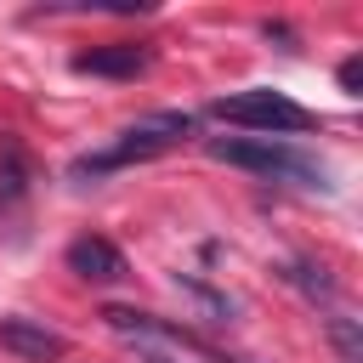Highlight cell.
<instances>
[{"label":"cell","instance_id":"obj_1","mask_svg":"<svg viewBox=\"0 0 363 363\" xmlns=\"http://www.w3.org/2000/svg\"><path fill=\"white\" fill-rule=\"evenodd\" d=\"M187 136H193V113H182V108H159V113H142L136 125H125V130H119V142H113V147L74 159V176H108V170H119V164H142V159H159V153L182 147Z\"/></svg>","mask_w":363,"mask_h":363},{"label":"cell","instance_id":"obj_2","mask_svg":"<svg viewBox=\"0 0 363 363\" xmlns=\"http://www.w3.org/2000/svg\"><path fill=\"white\" fill-rule=\"evenodd\" d=\"M210 159L255 170V176H272V182H295V187H329V170L312 153H301V147H289L278 136H216Z\"/></svg>","mask_w":363,"mask_h":363},{"label":"cell","instance_id":"obj_3","mask_svg":"<svg viewBox=\"0 0 363 363\" xmlns=\"http://www.w3.org/2000/svg\"><path fill=\"white\" fill-rule=\"evenodd\" d=\"M210 113H216L221 125H238V130H255V136H278V142L295 136V130H312V125H318L301 102H289L284 91H267V85H255V91H233V96H216Z\"/></svg>","mask_w":363,"mask_h":363},{"label":"cell","instance_id":"obj_4","mask_svg":"<svg viewBox=\"0 0 363 363\" xmlns=\"http://www.w3.org/2000/svg\"><path fill=\"white\" fill-rule=\"evenodd\" d=\"M0 346L23 363H57L68 352V340L57 329H45L40 318H0Z\"/></svg>","mask_w":363,"mask_h":363},{"label":"cell","instance_id":"obj_5","mask_svg":"<svg viewBox=\"0 0 363 363\" xmlns=\"http://www.w3.org/2000/svg\"><path fill=\"white\" fill-rule=\"evenodd\" d=\"M68 272H79V278H91V284H119V278L130 272V261L119 255V244L85 233V238L68 244Z\"/></svg>","mask_w":363,"mask_h":363},{"label":"cell","instance_id":"obj_6","mask_svg":"<svg viewBox=\"0 0 363 363\" xmlns=\"http://www.w3.org/2000/svg\"><path fill=\"white\" fill-rule=\"evenodd\" d=\"M28 182H34V170H28L23 142H17V136H0V221H17V216H23Z\"/></svg>","mask_w":363,"mask_h":363},{"label":"cell","instance_id":"obj_7","mask_svg":"<svg viewBox=\"0 0 363 363\" xmlns=\"http://www.w3.org/2000/svg\"><path fill=\"white\" fill-rule=\"evenodd\" d=\"M147 68V51L142 45H91L74 57V74H108V79H130Z\"/></svg>","mask_w":363,"mask_h":363},{"label":"cell","instance_id":"obj_8","mask_svg":"<svg viewBox=\"0 0 363 363\" xmlns=\"http://www.w3.org/2000/svg\"><path fill=\"white\" fill-rule=\"evenodd\" d=\"M284 278H289L295 289H306L312 301H329V295H335V278H329L323 267H312V261H289V267H284Z\"/></svg>","mask_w":363,"mask_h":363},{"label":"cell","instance_id":"obj_9","mask_svg":"<svg viewBox=\"0 0 363 363\" xmlns=\"http://www.w3.org/2000/svg\"><path fill=\"white\" fill-rule=\"evenodd\" d=\"M329 340H335L340 363H363V346H357V323L352 318H329Z\"/></svg>","mask_w":363,"mask_h":363},{"label":"cell","instance_id":"obj_10","mask_svg":"<svg viewBox=\"0 0 363 363\" xmlns=\"http://www.w3.org/2000/svg\"><path fill=\"white\" fill-rule=\"evenodd\" d=\"M357 79H363V62H357V57H346V62H340V85H346L352 96H357Z\"/></svg>","mask_w":363,"mask_h":363}]
</instances>
